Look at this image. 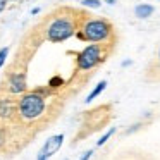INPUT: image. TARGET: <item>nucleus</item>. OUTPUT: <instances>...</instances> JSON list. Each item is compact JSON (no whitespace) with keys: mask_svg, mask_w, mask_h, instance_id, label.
Listing matches in <instances>:
<instances>
[{"mask_svg":"<svg viewBox=\"0 0 160 160\" xmlns=\"http://www.w3.org/2000/svg\"><path fill=\"white\" fill-rule=\"evenodd\" d=\"M158 60H160V50H158Z\"/></svg>","mask_w":160,"mask_h":160,"instance_id":"f3484780","label":"nucleus"},{"mask_svg":"<svg viewBox=\"0 0 160 160\" xmlns=\"http://www.w3.org/2000/svg\"><path fill=\"white\" fill-rule=\"evenodd\" d=\"M81 24V19L76 18L71 11L60 12V14L53 16L48 21L45 29L47 40L52 43H60L69 40L71 36H74L78 33V28Z\"/></svg>","mask_w":160,"mask_h":160,"instance_id":"f03ea898","label":"nucleus"},{"mask_svg":"<svg viewBox=\"0 0 160 160\" xmlns=\"http://www.w3.org/2000/svg\"><path fill=\"white\" fill-rule=\"evenodd\" d=\"M81 4L86 5V7H93V9H98V7L102 5V4H100V0H83Z\"/></svg>","mask_w":160,"mask_h":160,"instance_id":"f8f14e48","label":"nucleus"},{"mask_svg":"<svg viewBox=\"0 0 160 160\" xmlns=\"http://www.w3.org/2000/svg\"><path fill=\"white\" fill-rule=\"evenodd\" d=\"M47 107L45 97L42 91H31V93H24L18 102V112L19 117L24 121H36L43 115Z\"/></svg>","mask_w":160,"mask_h":160,"instance_id":"20e7f679","label":"nucleus"},{"mask_svg":"<svg viewBox=\"0 0 160 160\" xmlns=\"http://www.w3.org/2000/svg\"><path fill=\"white\" fill-rule=\"evenodd\" d=\"M112 50V43H91L86 45L76 55V69L79 72L97 69L100 64H103L108 59Z\"/></svg>","mask_w":160,"mask_h":160,"instance_id":"7ed1b4c3","label":"nucleus"},{"mask_svg":"<svg viewBox=\"0 0 160 160\" xmlns=\"http://www.w3.org/2000/svg\"><path fill=\"white\" fill-rule=\"evenodd\" d=\"M91 155H93V150H88V152H84V153H83V157H81L79 160H90V158H91Z\"/></svg>","mask_w":160,"mask_h":160,"instance_id":"ddd939ff","label":"nucleus"},{"mask_svg":"<svg viewBox=\"0 0 160 160\" xmlns=\"http://www.w3.org/2000/svg\"><path fill=\"white\" fill-rule=\"evenodd\" d=\"M153 12H155V9H153V5H150V4H138L134 7V16L138 19H148Z\"/></svg>","mask_w":160,"mask_h":160,"instance_id":"6e6552de","label":"nucleus"},{"mask_svg":"<svg viewBox=\"0 0 160 160\" xmlns=\"http://www.w3.org/2000/svg\"><path fill=\"white\" fill-rule=\"evenodd\" d=\"M28 84H26V74L24 72H12L9 76V91L12 95H19V93H24Z\"/></svg>","mask_w":160,"mask_h":160,"instance_id":"423d86ee","label":"nucleus"},{"mask_svg":"<svg viewBox=\"0 0 160 160\" xmlns=\"http://www.w3.org/2000/svg\"><path fill=\"white\" fill-rule=\"evenodd\" d=\"M114 132H115V129H114V128H110V129H108V131L105 132V134H103V136H102V138L97 141V146H103L105 143H107L108 139L112 138V134H114Z\"/></svg>","mask_w":160,"mask_h":160,"instance_id":"9d476101","label":"nucleus"},{"mask_svg":"<svg viewBox=\"0 0 160 160\" xmlns=\"http://www.w3.org/2000/svg\"><path fill=\"white\" fill-rule=\"evenodd\" d=\"M7 4H9V0H0V14L5 11V7H7Z\"/></svg>","mask_w":160,"mask_h":160,"instance_id":"2eb2a0df","label":"nucleus"},{"mask_svg":"<svg viewBox=\"0 0 160 160\" xmlns=\"http://www.w3.org/2000/svg\"><path fill=\"white\" fill-rule=\"evenodd\" d=\"M76 36L78 40L86 43H114L115 29L108 19L86 16V18L81 19Z\"/></svg>","mask_w":160,"mask_h":160,"instance_id":"f257e3e1","label":"nucleus"},{"mask_svg":"<svg viewBox=\"0 0 160 160\" xmlns=\"http://www.w3.org/2000/svg\"><path fill=\"white\" fill-rule=\"evenodd\" d=\"M7 57H9V48H7V47L0 48V69L4 67V64H5V60H7Z\"/></svg>","mask_w":160,"mask_h":160,"instance_id":"9b49d317","label":"nucleus"},{"mask_svg":"<svg viewBox=\"0 0 160 160\" xmlns=\"http://www.w3.org/2000/svg\"><path fill=\"white\" fill-rule=\"evenodd\" d=\"M5 145V131L4 129H0V146Z\"/></svg>","mask_w":160,"mask_h":160,"instance_id":"4468645a","label":"nucleus"},{"mask_svg":"<svg viewBox=\"0 0 160 160\" xmlns=\"http://www.w3.org/2000/svg\"><path fill=\"white\" fill-rule=\"evenodd\" d=\"M62 143H64V134H53V136H50V138L45 141V145L42 146V150L38 152L36 160H48L50 157L55 155V153L60 150Z\"/></svg>","mask_w":160,"mask_h":160,"instance_id":"39448f33","label":"nucleus"},{"mask_svg":"<svg viewBox=\"0 0 160 160\" xmlns=\"http://www.w3.org/2000/svg\"><path fill=\"white\" fill-rule=\"evenodd\" d=\"M107 4H115V0H105Z\"/></svg>","mask_w":160,"mask_h":160,"instance_id":"dca6fc26","label":"nucleus"},{"mask_svg":"<svg viewBox=\"0 0 160 160\" xmlns=\"http://www.w3.org/2000/svg\"><path fill=\"white\" fill-rule=\"evenodd\" d=\"M16 114V103L11 98H0V119L9 121Z\"/></svg>","mask_w":160,"mask_h":160,"instance_id":"0eeeda50","label":"nucleus"},{"mask_svg":"<svg viewBox=\"0 0 160 160\" xmlns=\"http://www.w3.org/2000/svg\"><path fill=\"white\" fill-rule=\"evenodd\" d=\"M105 88H107V81H100V83H97V84H95V88L90 91V95L86 97V100H84V102H86V103H91V102H93L97 97H100L102 91H103Z\"/></svg>","mask_w":160,"mask_h":160,"instance_id":"1a4fd4ad","label":"nucleus"}]
</instances>
